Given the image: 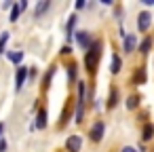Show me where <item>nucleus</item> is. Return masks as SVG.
<instances>
[{
  "label": "nucleus",
  "instance_id": "1",
  "mask_svg": "<svg viewBox=\"0 0 154 152\" xmlns=\"http://www.w3.org/2000/svg\"><path fill=\"white\" fill-rule=\"evenodd\" d=\"M99 57H101V42L99 40H95L93 45H91V49L87 51V55H85V68H87V72H95L97 70V64H99Z\"/></svg>",
  "mask_w": 154,
  "mask_h": 152
},
{
  "label": "nucleus",
  "instance_id": "2",
  "mask_svg": "<svg viewBox=\"0 0 154 152\" xmlns=\"http://www.w3.org/2000/svg\"><path fill=\"white\" fill-rule=\"evenodd\" d=\"M80 148H82L80 135H70V137L66 139V150H68V152H80Z\"/></svg>",
  "mask_w": 154,
  "mask_h": 152
},
{
  "label": "nucleus",
  "instance_id": "3",
  "mask_svg": "<svg viewBox=\"0 0 154 152\" xmlns=\"http://www.w3.org/2000/svg\"><path fill=\"white\" fill-rule=\"evenodd\" d=\"M150 23H152V15H150L148 11L139 13V17H137V30H139V32H148Z\"/></svg>",
  "mask_w": 154,
  "mask_h": 152
},
{
  "label": "nucleus",
  "instance_id": "4",
  "mask_svg": "<svg viewBox=\"0 0 154 152\" xmlns=\"http://www.w3.org/2000/svg\"><path fill=\"white\" fill-rule=\"evenodd\" d=\"M103 131H106V125H103L101 120H97V123L91 127V133H89V135H91V139H93V141H101Z\"/></svg>",
  "mask_w": 154,
  "mask_h": 152
},
{
  "label": "nucleus",
  "instance_id": "5",
  "mask_svg": "<svg viewBox=\"0 0 154 152\" xmlns=\"http://www.w3.org/2000/svg\"><path fill=\"white\" fill-rule=\"evenodd\" d=\"M76 40H78V45L82 49H91V45L95 42V40H91V34L89 32H76Z\"/></svg>",
  "mask_w": 154,
  "mask_h": 152
},
{
  "label": "nucleus",
  "instance_id": "6",
  "mask_svg": "<svg viewBox=\"0 0 154 152\" xmlns=\"http://www.w3.org/2000/svg\"><path fill=\"white\" fill-rule=\"evenodd\" d=\"M26 76H28V68L19 66V70H17V76H15V91H21V87H23V80H26Z\"/></svg>",
  "mask_w": 154,
  "mask_h": 152
},
{
  "label": "nucleus",
  "instance_id": "7",
  "mask_svg": "<svg viewBox=\"0 0 154 152\" xmlns=\"http://www.w3.org/2000/svg\"><path fill=\"white\" fill-rule=\"evenodd\" d=\"M135 45H137V36L135 34H127V38H125V53H133Z\"/></svg>",
  "mask_w": 154,
  "mask_h": 152
},
{
  "label": "nucleus",
  "instance_id": "8",
  "mask_svg": "<svg viewBox=\"0 0 154 152\" xmlns=\"http://www.w3.org/2000/svg\"><path fill=\"white\" fill-rule=\"evenodd\" d=\"M47 118H49V112H47V108H42L40 112H38V116H36V129H45L47 127Z\"/></svg>",
  "mask_w": 154,
  "mask_h": 152
},
{
  "label": "nucleus",
  "instance_id": "9",
  "mask_svg": "<svg viewBox=\"0 0 154 152\" xmlns=\"http://www.w3.org/2000/svg\"><path fill=\"white\" fill-rule=\"evenodd\" d=\"M152 137H154V125L152 123H146L143 125V131H141V139L143 141H150Z\"/></svg>",
  "mask_w": 154,
  "mask_h": 152
},
{
  "label": "nucleus",
  "instance_id": "10",
  "mask_svg": "<svg viewBox=\"0 0 154 152\" xmlns=\"http://www.w3.org/2000/svg\"><path fill=\"white\" fill-rule=\"evenodd\" d=\"M85 99H87V82H78V101L76 104H80V106H85Z\"/></svg>",
  "mask_w": 154,
  "mask_h": 152
},
{
  "label": "nucleus",
  "instance_id": "11",
  "mask_svg": "<svg viewBox=\"0 0 154 152\" xmlns=\"http://www.w3.org/2000/svg\"><path fill=\"white\" fill-rule=\"evenodd\" d=\"M49 7H51V2H49V0H40V2L36 5V11H34V15H36V17H40L42 13H47V11H49Z\"/></svg>",
  "mask_w": 154,
  "mask_h": 152
},
{
  "label": "nucleus",
  "instance_id": "12",
  "mask_svg": "<svg viewBox=\"0 0 154 152\" xmlns=\"http://www.w3.org/2000/svg\"><path fill=\"white\" fill-rule=\"evenodd\" d=\"M120 66H122V61H120V57L114 53V55H112V64H110V72H112V74H118V72H120Z\"/></svg>",
  "mask_w": 154,
  "mask_h": 152
},
{
  "label": "nucleus",
  "instance_id": "13",
  "mask_svg": "<svg viewBox=\"0 0 154 152\" xmlns=\"http://www.w3.org/2000/svg\"><path fill=\"white\" fill-rule=\"evenodd\" d=\"M118 104V89H110V97H108V108H116Z\"/></svg>",
  "mask_w": 154,
  "mask_h": 152
},
{
  "label": "nucleus",
  "instance_id": "14",
  "mask_svg": "<svg viewBox=\"0 0 154 152\" xmlns=\"http://www.w3.org/2000/svg\"><path fill=\"white\" fill-rule=\"evenodd\" d=\"M74 26H76V15H70L68 26H66V36H68V40H72V30H74Z\"/></svg>",
  "mask_w": 154,
  "mask_h": 152
},
{
  "label": "nucleus",
  "instance_id": "15",
  "mask_svg": "<svg viewBox=\"0 0 154 152\" xmlns=\"http://www.w3.org/2000/svg\"><path fill=\"white\" fill-rule=\"evenodd\" d=\"M139 101H141L139 95H129V97H127V108H129V110H135V108L139 106Z\"/></svg>",
  "mask_w": 154,
  "mask_h": 152
},
{
  "label": "nucleus",
  "instance_id": "16",
  "mask_svg": "<svg viewBox=\"0 0 154 152\" xmlns=\"http://www.w3.org/2000/svg\"><path fill=\"white\" fill-rule=\"evenodd\" d=\"M7 57H9V61H11V64H21V59H23V53H21V51H11Z\"/></svg>",
  "mask_w": 154,
  "mask_h": 152
},
{
  "label": "nucleus",
  "instance_id": "17",
  "mask_svg": "<svg viewBox=\"0 0 154 152\" xmlns=\"http://www.w3.org/2000/svg\"><path fill=\"white\" fill-rule=\"evenodd\" d=\"M133 80H135V85H143V82H146V70H143V68H137Z\"/></svg>",
  "mask_w": 154,
  "mask_h": 152
},
{
  "label": "nucleus",
  "instance_id": "18",
  "mask_svg": "<svg viewBox=\"0 0 154 152\" xmlns=\"http://www.w3.org/2000/svg\"><path fill=\"white\" fill-rule=\"evenodd\" d=\"M150 49H152V38H143V40H141V45H139V53H143V55H146Z\"/></svg>",
  "mask_w": 154,
  "mask_h": 152
},
{
  "label": "nucleus",
  "instance_id": "19",
  "mask_svg": "<svg viewBox=\"0 0 154 152\" xmlns=\"http://www.w3.org/2000/svg\"><path fill=\"white\" fill-rule=\"evenodd\" d=\"M19 13H21L19 5H13V9H11V15H9V19H11V21H17V19H19Z\"/></svg>",
  "mask_w": 154,
  "mask_h": 152
},
{
  "label": "nucleus",
  "instance_id": "20",
  "mask_svg": "<svg viewBox=\"0 0 154 152\" xmlns=\"http://www.w3.org/2000/svg\"><path fill=\"white\" fill-rule=\"evenodd\" d=\"M68 78H70L72 82L76 80V64H70V66H68Z\"/></svg>",
  "mask_w": 154,
  "mask_h": 152
},
{
  "label": "nucleus",
  "instance_id": "21",
  "mask_svg": "<svg viewBox=\"0 0 154 152\" xmlns=\"http://www.w3.org/2000/svg\"><path fill=\"white\" fill-rule=\"evenodd\" d=\"M9 40V32H2V36H0V53H5V45Z\"/></svg>",
  "mask_w": 154,
  "mask_h": 152
},
{
  "label": "nucleus",
  "instance_id": "22",
  "mask_svg": "<svg viewBox=\"0 0 154 152\" xmlns=\"http://www.w3.org/2000/svg\"><path fill=\"white\" fill-rule=\"evenodd\" d=\"M7 150V141L5 139H0V152H5Z\"/></svg>",
  "mask_w": 154,
  "mask_h": 152
},
{
  "label": "nucleus",
  "instance_id": "23",
  "mask_svg": "<svg viewBox=\"0 0 154 152\" xmlns=\"http://www.w3.org/2000/svg\"><path fill=\"white\" fill-rule=\"evenodd\" d=\"M19 9H21V11H26V9H28V2H26V0H21V2H19Z\"/></svg>",
  "mask_w": 154,
  "mask_h": 152
},
{
  "label": "nucleus",
  "instance_id": "24",
  "mask_svg": "<svg viewBox=\"0 0 154 152\" xmlns=\"http://www.w3.org/2000/svg\"><path fill=\"white\" fill-rule=\"evenodd\" d=\"M61 53H63V55H70V53H72V49H70V47H63V49H61Z\"/></svg>",
  "mask_w": 154,
  "mask_h": 152
},
{
  "label": "nucleus",
  "instance_id": "25",
  "mask_svg": "<svg viewBox=\"0 0 154 152\" xmlns=\"http://www.w3.org/2000/svg\"><path fill=\"white\" fill-rule=\"evenodd\" d=\"M76 9H85V0H78V2H76Z\"/></svg>",
  "mask_w": 154,
  "mask_h": 152
},
{
  "label": "nucleus",
  "instance_id": "26",
  "mask_svg": "<svg viewBox=\"0 0 154 152\" xmlns=\"http://www.w3.org/2000/svg\"><path fill=\"white\" fill-rule=\"evenodd\" d=\"M122 152H135V150H133L131 146H127V148H122Z\"/></svg>",
  "mask_w": 154,
  "mask_h": 152
},
{
  "label": "nucleus",
  "instance_id": "27",
  "mask_svg": "<svg viewBox=\"0 0 154 152\" xmlns=\"http://www.w3.org/2000/svg\"><path fill=\"white\" fill-rule=\"evenodd\" d=\"M2 129H5V125H2V123H0V135H2Z\"/></svg>",
  "mask_w": 154,
  "mask_h": 152
}]
</instances>
